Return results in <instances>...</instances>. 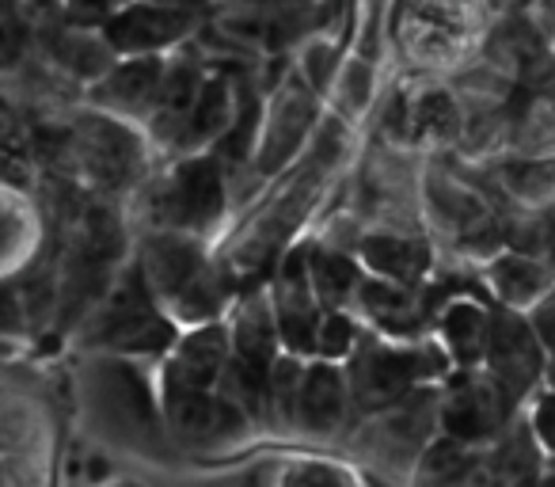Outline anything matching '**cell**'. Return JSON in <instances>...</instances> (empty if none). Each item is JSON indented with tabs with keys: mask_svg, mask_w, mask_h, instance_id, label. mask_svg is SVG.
Returning <instances> with one entry per match:
<instances>
[{
	"mask_svg": "<svg viewBox=\"0 0 555 487\" xmlns=\"http://www.w3.org/2000/svg\"><path fill=\"white\" fill-rule=\"evenodd\" d=\"M278 487H354V479H350L343 469H335V464L297 461L282 472V484Z\"/></svg>",
	"mask_w": 555,
	"mask_h": 487,
	"instance_id": "83f0119b",
	"label": "cell"
},
{
	"mask_svg": "<svg viewBox=\"0 0 555 487\" xmlns=\"http://www.w3.org/2000/svg\"><path fill=\"white\" fill-rule=\"evenodd\" d=\"M483 449L438 431L411 461V487H464L476 476Z\"/></svg>",
	"mask_w": 555,
	"mask_h": 487,
	"instance_id": "ffe728a7",
	"label": "cell"
},
{
	"mask_svg": "<svg viewBox=\"0 0 555 487\" xmlns=\"http://www.w3.org/2000/svg\"><path fill=\"white\" fill-rule=\"evenodd\" d=\"M149 149L153 141L145 138L141 126L103 115L95 107L73 118L69 133H65V156L73 161L77 176L103 194L133 191L149 171Z\"/></svg>",
	"mask_w": 555,
	"mask_h": 487,
	"instance_id": "277c9868",
	"label": "cell"
},
{
	"mask_svg": "<svg viewBox=\"0 0 555 487\" xmlns=\"http://www.w3.org/2000/svg\"><path fill=\"white\" fill-rule=\"evenodd\" d=\"M240 88L232 80V73L224 69H214L209 65L206 80H202V92H198V103H194L191 118H186V130L179 138L176 153L171 156H183V153H209L224 133L236 126L240 118Z\"/></svg>",
	"mask_w": 555,
	"mask_h": 487,
	"instance_id": "2e32d148",
	"label": "cell"
},
{
	"mask_svg": "<svg viewBox=\"0 0 555 487\" xmlns=\"http://www.w3.org/2000/svg\"><path fill=\"white\" fill-rule=\"evenodd\" d=\"M35 16L20 4V0H4L0 4V77L16 73L35 50Z\"/></svg>",
	"mask_w": 555,
	"mask_h": 487,
	"instance_id": "d4e9b609",
	"label": "cell"
},
{
	"mask_svg": "<svg viewBox=\"0 0 555 487\" xmlns=\"http://www.w3.org/2000/svg\"><path fill=\"white\" fill-rule=\"evenodd\" d=\"M479 39V12L472 0H400L388 47L423 73L453 69Z\"/></svg>",
	"mask_w": 555,
	"mask_h": 487,
	"instance_id": "5b68a950",
	"label": "cell"
},
{
	"mask_svg": "<svg viewBox=\"0 0 555 487\" xmlns=\"http://www.w3.org/2000/svg\"><path fill=\"white\" fill-rule=\"evenodd\" d=\"M377 77H380V62H373V57L347 47L339 69H335L332 88H327L335 111H339L347 123H362V118L377 107Z\"/></svg>",
	"mask_w": 555,
	"mask_h": 487,
	"instance_id": "7402d4cb",
	"label": "cell"
},
{
	"mask_svg": "<svg viewBox=\"0 0 555 487\" xmlns=\"http://www.w3.org/2000/svg\"><path fill=\"white\" fill-rule=\"evenodd\" d=\"M229 206V171L214 153H183L149 187L153 229L191 232L206 240L221 225Z\"/></svg>",
	"mask_w": 555,
	"mask_h": 487,
	"instance_id": "3957f363",
	"label": "cell"
},
{
	"mask_svg": "<svg viewBox=\"0 0 555 487\" xmlns=\"http://www.w3.org/2000/svg\"><path fill=\"white\" fill-rule=\"evenodd\" d=\"M487 324H491V305H479L472 297H456L441 309L438 317V343L461 370L483 362Z\"/></svg>",
	"mask_w": 555,
	"mask_h": 487,
	"instance_id": "44dd1931",
	"label": "cell"
},
{
	"mask_svg": "<svg viewBox=\"0 0 555 487\" xmlns=\"http://www.w3.org/2000/svg\"><path fill=\"white\" fill-rule=\"evenodd\" d=\"M88 335L118 355H168L171 343L179 339L176 320L156 305L138 264L130 267V274H118L100 297Z\"/></svg>",
	"mask_w": 555,
	"mask_h": 487,
	"instance_id": "8992f818",
	"label": "cell"
},
{
	"mask_svg": "<svg viewBox=\"0 0 555 487\" xmlns=\"http://www.w3.org/2000/svg\"><path fill=\"white\" fill-rule=\"evenodd\" d=\"M354 396H350L347 366L327 362V358H309L297 381L294 400V431L309 438H332L347 423Z\"/></svg>",
	"mask_w": 555,
	"mask_h": 487,
	"instance_id": "5bb4252c",
	"label": "cell"
},
{
	"mask_svg": "<svg viewBox=\"0 0 555 487\" xmlns=\"http://www.w3.org/2000/svg\"><path fill=\"white\" fill-rule=\"evenodd\" d=\"M354 302L362 305L365 317H370L373 324H377V332L388 335V339H418L426 320H430L423 302L415 297V286H396V282L373 279V274H365Z\"/></svg>",
	"mask_w": 555,
	"mask_h": 487,
	"instance_id": "d6986e66",
	"label": "cell"
},
{
	"mask_svg": "<svg viewBox=\"0 0 555 487\" xmlns=\"http://www.w3.org/2000/svg\"><path fill=\"white\" fill-rule=\"evenodd\" d=\"M164 400V419H168L171 434L183 446L214 449L240 441L251 431L255 419L240 408L232 396H224L221 388H206V393H176L160 396Z\"/></svg>",
	"mask_w": 555,
	"mask_h": 487,
	"instance_id": "7c38bea8",
	"label": "cell"
},
{
	"mask_svg": "<svg viewBox=\"0 0 555 487\" xmlns=\"http://www.w3.org/2000/svg\"><path fill=\"white\" fill-rule=\"evenodd\" d=\"M0 4H4V0H0Z\"/></svg>",
	"mask_w": 555,
	"mask_h": 487,
	"instance_id": "e575fe53",
	"label": "cell"
},
{
	"mask_svg": "<svg viewBox=\"0 0 555 487\" xmlns=\"http://www.w3.org/2000/svg\"><path fill=\"white\" fill-rule=\"evenodd\" d=\"M487 286L494 294V305L529 312L547 290L555 286V267L547 259L532 256V252H502L487 267Z\"/></svg>",
	"mask_w": 555,
	"mask_h": 487,
	"instance_id": "ac0fdd59",
	"label": "cell"
},
{
	"mask_svg": "<svg viewBox=\"0 0 555 487\" xmlns=\"http://www.w3.org/2000/svg\"><path fill=\"white\" fill-rule=\"evenodd\" d=\"M529 324H532V332H537L540 347H544L547 385H555V286L529 309Z\"/></svg>",
	"mask_w": 555,
	"mask_h": 487,
	"instance_id": "f1b7e54d",
	"label": "cell"
},
{
	"mask_svg": "<svg viewBox=\"0 0 555 487\" xmlns=\"http://www.w3.org/2000/svg\"><path fill=\"white\" fill-rule=\"evenodd\" d=\"M312 123H317V92L297 73H289L286 85L270 95V107L262 111L259 126H255V168L262 176L286 168L312 138Z\"/></svg>",
	"mask_w": 555,
	"mask_h": 487,
	"instance_id": "9c48e42d",
	"label": "cell"
},
{
	"mask_svg": "<svg viewBox=\"0 0 555 487\" xmlns=\"http://www.w3.org/2000/svg\"><path fill=\"white\" fill-rule=\"evenodd\" d=\"M517 403L487 377L479 366L461 370L449 377L446 393H438V423L446 434L472 446H491L494 438L509 431V419H514Z\"/></svg>",
	"mask_w": 555,
	"mask_h": 487,
	"instance_id": "ba28073f",
	"label": "cell"
},
{
	"mask_svg": "<svg viewBox=\"0 0 555 487\" xmlns=\"http://www.w3.org/2000/svg\"><path fill=\"white\" fill-rule=\"evenodd\" d=\"M365 274L396 282V286H418L434 267V248L426 240L403 236V232H370L358 248Z\"/></svg>",
	"mask_w": 555,
	"mask_h": 487,
	"instance_id": "e0dca14e",
	"label": "cell"
},
{
	"mask_svg": "<svg viewBox=\"0 0 555 487\" xmlns=\"http://www.w3.org/2000/svg\"><path fill=\"white\" fill-rule=\"evenodd\" d=\"M171 54H130L115 57L92 85L88 92V107L103 111V115L126 118L133 126H145L149 111L156 103V92L164 85V73H168Z\"/></svg>",
	"mask_w": 555,
	"mask_h": 487,
	"instance_id": "8fae6325",
	"label": "cell"
},
{
	"mask_svg": "<svg viewBox=\"0 0 555 487\" xmlns=\"http://www.w3.org/2000/svg\"><path fill=\"white\" fill-rule=\"evenodd\" d=\"M362 332H358L354 317L347 309H324V320H320L317 332V358H327V362H347L350 350L358 347Z\"/></svg>",
	"mask_w": 555,
	"mask_h": 487,
	"instance_id": "484cf974",
	"label": "cell"
},
{
	"mask_svg": "<svg viewBox=\"0 0 555 487\" xmlns=\"http://www.w3.org/2000/svg\"><path fill=\"white\" fill-rule=\"evenodd\" d=\"M20 4H24L35 20H47V16H57V9H62L65 0H20Z\"/></svg>",
	"mask_w": 555,
	"mask_h": 487,
	"instance_id": "1f68e13d",
	"label": "cell"
},
{
	"mask_svg": "<svg viewBox=\"0 0 555 487\" xmlns=\"http://www.w3.org/2000/svg\"><path fill=\"white\" fill-rule=\"evenodd\" d=\"M217 9L255 12V16H312L320 0H217Z\"/></svg>",
	"mask_w": 555,
	"mask_h": 487,
	"instance_id": "f546056e",
	"label": "cell"
},
{
	"mask_svg": "<svg viewBox=\"0 0 555 487\" xmlns=\"http://www.w3.org/2000/svg\"><path fill=\"white\" fill-rule=\"evenodd\" d=\"M479 370L502 388L514 403L529 400L547 381V358L540 347L537 332L529 324V312L506 309V305H491V324H487L483 343V362Z\"/></svg>",
	"mask_w": 555,
	"mask_h": 487,
	"instance_id": "52a82bcc",
	"label": "cell"
},
{
	"mask_svg": "<svg viewBox=\"0 0 555 487\" xmlns=\"http://www.w3.org/2000/svg\"><path fill=\"white\" fill-rule=\"evenodd\" d=\"M267 297L274 309L282 350L297 358H317V332L324 320V305H320L309 279V248H294L282 259Z\"/></svg>",
	"mask_w": 555,
	"mask_h": 487,
	"instance_id": "30bf717a",
	"label": "cell"
},
{
	"mask_svg": "<svg viewBox=\"0 0 555 487\" xmlns=\"http://www.w3.org/2000/svg\"><path fill=\"white\" fill-rule=\"evenodd\" d=\"M400 0H354L350 4V50L373 57V62H385L388 35H392V20Z\"/></svg>",
	"mask_w": 555,
	"mask_h": 487,
	"instance_id": "cb8c5ba5",
	"label": "cell"
},
{
	"mask_svg": "<svg viewBox=\"0 0 555 487\" xmlns=\"http://www.w3.org/2000/svg\"><path fill=\"white\" fill-rule=\"evenodd\" d=\"M529 431H532V438L540 441V449L552 457L555 453V385L544 388V393L537 396V403H532Z\"/></svg>",
	"mask_w": 555,
	"mask_h": 487,
	"instance_id": "4dcf8cb0",
	"label": "cell"
},
{
	"mask_svg": "<svg viewBox=\"0 0 555 487\" xmlns=\"http://www.w3.org/2000/svg\"><path fill=\"white\" fill-rule=\"evenodd\" d=\"M138 267L153 290L156 305L171 320L183 324H209L221 317L224 286L217 279L214 264L206 256V240L191 232L153 229L145 236V248L138 256Z\"/></svg>",
	"mask_w": 555,
	"mask_h": 487,
	"instance_id": "6da1fadb",
	"label": "cell"
},
{
	"mask_svg": "<svg viewBox=\"0 0 555 487\" xmlns=\"http://www.w3.org/2000/svg\"><path fill=\"white\" fill-rule=\"evenodd\" d=\"M209 65L202 57L176 50L168 57V73H164V85L156 92V103L145 118V138L153 141V149H164V153H176L179 138L186 130V118H191L194 103H198V92H202V80H206Z\"/></svg>",
	"mask_w": 555,
	"mask_h": 487,
	"instance_id": "9a60e30c",
	"label": "cell"
},
{
	"mask_svg": "<svg viewBox=\"0 0 555 487\" xmlns=\"http://www.w3.org/2000/svg\"><path fill=\"white\" fill-rule=\"evenodd\" d=\"M309 279L324 309H347L362 290L365 267L339 248H309Z\"/></svg>",
	"mask_w": 555,
	"mask_h": 487,
	"instance_id": "603a6c76",
	"label": "cell"
},
{
	"mask_svg": "<svg viewBox=\"0 0 555 487\" xmlns=\"http://www.w3.org/2000/svg\"><path fill=\"white\" fill-rule=\"evenodd\" d=\"M126 9V0H65L57 9V24L69 27H88V31H103L118 12Z\"/></svg>",
	"mask_w": 555,
	"mask_h": 487,
	"instance_id": "4316f807",
	"label": "cell"
},
{
	"mask_svg": "<svg viewBox=\"0 0 555 487\" xmlns=\"http://www.w3.org/2000/svg\"><path fill=\"white\" fill-rule=\"evenodd\" d=\"M232 343H229V324L209 320V324H191V332H183L168 350L160 377V396L176 393H206L217 388L229 370Z\"/></svg>",
	"mask_w": 555,
	"mask_h": 487,
	"instance_id": "4fadbf2b",
	"label": "cell"
},
{
	"mask_svg": "<svg viewBox=\"0 0 555 487\" xmlns=\"http://www.w3.org/2000/svg\"><path fill=\"white\" fill-rule=\"evenodd\" d=\"M111 487H138V484H111Z\"/></svg>",
	"mask_w": 555,
	"mask_h": 487,
	"instance_id": "836d02e7",
	"label": "cell"
},
{
	"mask_svg": "<svg viewBox=\"0 0 555 487\" xmlns=\"http://www.w3.org/2000/svg\"><path fill=\"white\" fill-rule=\"evenodd\" d=\"M449 370V355L441 343L426 339H388L370 335L358 339V347L347 358V381L358 411H380L388 403L403 400L415 388L438 381Z\"/></svg>",
	"mask_w": 555,
	"mask_h": 487,
	"instance_id": "7a4b0ae2",
	"label": "cell"
},
{
	"mask_svg": "<svg viewBox=\"0 0 555 487\" xmlns=\"http://www.w3.org/2000/svg\"><path fill=\"white\" fill-rule=\"evenodd\" d=\"M547 469H552V472H555V453H552V461H547Z\"/></svg>",
	"mask_w": 555,
	"mask_h": 487,
	"instance_id": "d6a6232c",
	"label": "cell"
}]
</instances>
